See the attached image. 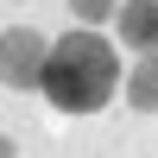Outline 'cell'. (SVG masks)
Instances as JSON below:
<instances>
[{"mask_svg":"<svg viewBox=\"0 0 158 158\" xmlns=\"http://www.w3.org/2000/svg\"><path fill=\"white\" fill-rule=\"evenodd\" d=\"M120 57H114V44L101 32H63L51 38V57H44V82H38V95L51 101L57 114H95L114 101V89H120Z\"/></svg>","mask_w":158,"mask_h":158,"instance_id":"obj_1","label":"cell"},{"mask_svg":"<svg viewBox=\"0 0 158 158\" xmlns=\"http://www.w3.org/2000/svg\"><path fill=\"white\" fill-rule=\"evenodd\" d=\"M44 57H51L44 32H32V25H6L0 32V82L6 89H38L44 82Z\"/></svg>","mask_w":158,"mask_h":158,"instance_id":"obj_2","label":"cell"},{"mask_svg":"<svg viewBox=\"0 0 158 158\" xmlns=\"http://www.w3.org/2000/svg\"><path fill=\"white\" fill-rule=\"evenodd\" d=\"M114 32H120V44H127V51L152 57V51H158V0H120Z\"/></svg>","mask_w":158,"mask_h":158,"instance_id":"obj_3","label":"cell"},{"mask_svg":"<svg viewBox=\"0 0 158 158\" xmlns=\"http://www.w3.org/2000/svg\"><path fill=\"white\" fill-rule=\"evenodd\" d=\"M120 89H127V101H133L139 114H158V51H152V57H139L133 70H127Z\"/></svg>","mask_w":158,"mask_h":158,"instance_id":"obj_4","label":"cell"},{"mask_svg":"<svg viewBox=\"0 0 158 158\" xmlns=\"http://www.w3.org/2000/svg\"><path fill=\"white\" fill-rule=\"evenodd\" d=\"M70 13H76V25H114V13H120V0H70Z\"/></svg>","mask_w":158,"mask_h":158,"instance_id":"obj_5","label":"cell"}]
</instances>
